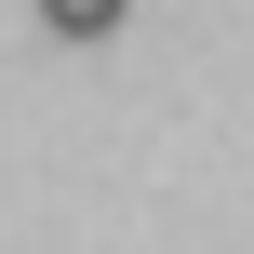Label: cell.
<instances>
[{
  "mask_svg": "<svg viewBox=\"0 0 254 254\" xmlns=\"http://www.w3.org/2000/svg\"><path fill=\"white\" fill-rule=\"evenodd\" d=\"M121 13H134V0H40V27H54V40H107Z\"/></svg>",
  "mask_w": 254,
  "mask_h": 254,
  "instance_id": "1",
  "label": "cell"
}]
</instances>
